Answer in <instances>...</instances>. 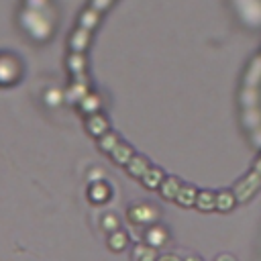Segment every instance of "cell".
<instances>
[{"instance_id": "6da1fadb", "label": "cell", "mask_w": 261, "mask_h": 261, "mask_svg": "<svg viewBox=\"0 0 261 261\" xmlns=\"http://www.w3.org/2000/svg\"><path fill=\"white\" fill-rule=\"evenodd\" d=\"M108 2H110V0H94L92 8H96V10H98V8H104V6H108Z\"/></svg>"}]
</instances>
